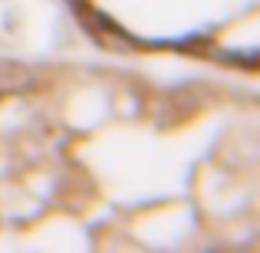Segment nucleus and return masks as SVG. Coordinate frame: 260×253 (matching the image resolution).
I'll list each match as a JSON object with an SVG mask.
<instances>
[{"instance_id":"1","label":"nucleus","mask_w":260,"mask_h":253,"mask_svg":"<svg viewBox=\"0 0 260 253\" xmlns=\"http://www.w3.org/2000/svg\"><path fill=\"white\" fill-rule=\"evenodd\" d=\"M33 83H37V76H33V69H26V66H20V63L0 66V95H20V92H26V89H33Z\"/></svg>"}]
</instances>
